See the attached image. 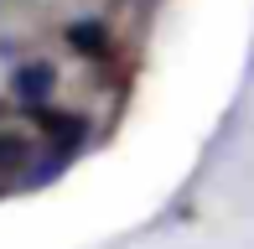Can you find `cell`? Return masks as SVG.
<instances>
[{
  "instance_id": "cell-4",
  "label": "cell",
  "mask_w": 254,
  "mask_h": 249,
  "mask_svg": "<svg viewBox=\"0 0 254 249\" xmlns=\"http://www.w3.org/2000/svg\"><path fill=\"white\" fill-rule=\"evenodd\" d=\"M47 135L57 145H73V140H83V120L78 115H47Z\"/></svg>"
},
{
  "instance_id": "cell-2",
  "label": "cell",
  "mask_w": 254,
  "mask_h": 249,
  "mask_svg": "<svg viewBox=\"0 0 254 249\" xmlns=\"http://www.w3.org/2000/svg\"><path fill=\"white\" fill-rule=\"evenodd\" d=\"M67 47L83 52V58H104V52H109V31H104L99 21H73V26H67Z\"/></svg>"
},
{
  "instance_id": "cell-3",
  "label": "cell",
  "mask_w": 254,
  "mask_h": 249,
  "mask_svg": "<svg viewBox=\"0 0 254 249\" xmlns=\"http://www.w3.org/2000/svg\"><path fill=\"white\" fill-rule=\"evenodd\" d=\"M21 166H31V140L0 130V172H21Z\"/></svg>"
},
{
  "instance_id": "cell-1",
  "label": "cell",
  "mask_w": 254,
  "mask_h": 249,
  "mask_svg": "<svg viewBox=\"0 0 254 249\" xmlns=\"http://www.w3.org/2000/svg\"><path fill=\"white\" fill-rule=\"evenodd\" d=\"M10 88H16V99L26 109H42L52 99V88H57V67L52 62H21L16 78H10Z\"/></svg>"
}]
</instances>
